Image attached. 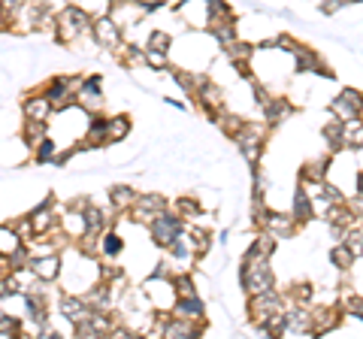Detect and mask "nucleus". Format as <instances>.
Instances as JSON below:
<instances>
[{
	"instance_id": "f257e3e1",
	"label": "nucleus",
	"mask_w": 363,
	"mask_h": 339,
	"mask_svg": "<svg viewBox=\"0 0 363 339\" xmlns=\"http://www.w3.org/2000/svg\"><path fill=\"white\" fill-rule=\"evenodd\" d=\"M272 257L267 255H257L252 245L248 252L242 255L240 261V288L245 294H260V291H269L276 288V273H272Z\"/></svg>"
},
{
	"instance_id": "f03ea898",
	"label": "nucleus",
	"mask_w": 363,
	"mask_h": 339,
	"mask_svg": "<svg viewBox=\"0 0 363 339\" xmlns=\"http://www.w3.org/2000/svg\"><path fill=\"white\" fill-rule=\"evenodd\" d=\"M91 16L85 6L79 4H67L61 6V13H55V40L73 46L82 37H91Z\"/></svg>"
},
{
	"instance_id": "7ed1b4c3",
	"label": "nucleus",
	"mask_w": 363,
	"mask_h": 339,
	"mask_svg": "<svg viewBox=\"0 0 363 339\" xmlns=\"http://www.w3.org/2000/svg\"><path fill=\"white\" fill-rule=\"evenodd\" d=\"M236 143V149L245 157V164L257 167L260 157H264V149H267V128L264 124H255V121H242V128L230 137Z\"/></svg>"
},
{
	"instance_id": "20e7f679",
	"label": "nucleus",
	"mask_w": 363,
	"mask_h": 339,
	"mask_svg": "<svg viewBox=\"0 0 363 339\" xmlns=\"http://www.w3.org/2000/svg\"><path fill=\"white\" fill-rule=\"evenodd\" d=\"M82 82V76H52L49 82L40 88V94L49 100L52 112H67L76 106V88Z\"/></svg>"
},
{
	"instance_id": "39448f33",
	"label": "nucleus",
	"mask_w": 363,
	"mask_h": 339,
	"mask_svg": "<svg viewBox=\"0 0 363 339\" xmlns=\"http://www.w3.org/2000/svg\"><path fill=\"white\" fill-rule=\"evenodd\" d=\"M145 228H149L152 243H155V245H157V248H161V252H164V248H167L169 243H173V240H176V236H179L182 230L188 228V221L182 218L176 209H169V206H167V209H161V212H157V216H155L149 224H145Z\"/></svg>"
},
{
	"instance_id": "423d86ee",
	"label": "nucleus",
	"mask_w": 363,
	"mask_h": 339,
	"mask_svg": "<svg viewBox=\"0 0 363 339\" xmlns=\"http://www.w3.org/2000/svg\"><path fill=\"white\" fill-rule=\"evenodd\" d=\"M285 309V294L279 288H269V291H260V294H248V318L255 321V327L264 324L269 315H276Z\"/></svg>"
},
{
	"instance_id": "0eeeda50",
	"label": "nucleus",
	"mask_w": 363,
	"mask_h": 339,
	"mask_svg": "<svg viewBox=\"0 0 363 339\" xmlns=\"http://www.w3.org/2000/svg\"><path fill=\"white\" fill-rule=\"evenodd\" d=\"M91 37H94V43L100 49L116 52V55L124 46V30L116 25V21H112L109 13H100V16L91 18Z\"/></svg>"
},
{
	"instance_id": "6e6552de",
	"label": "nucleus",
	"mask_w": 363,
	"mask_h": 339,
	"mask_svg": "<svg viewBox=\"0 0 363 339\" xmlns=\"http://www.w3.org/2000/svg\"><path fill=\"white\" fill-rule=\"evenodd\" d=\"M257 228L260 230H267L269 236H276V240H294L297 236V230H300V224L291 218V212H276V209H264L257 216Z\"/></svg>"
},
{
	"instance_id": "1a4fd4ad",
	"label": "nucleus",
	"mask_w": 363,
	"mask_h": 339,
	"mask_svg": "<svg viewBox=\"0 0 363 339\" xmlns=\"http://www.w3.org/2000/svg\"><path fill=\"white\" fill-rule=\"evenodd\" d=\"M106 104L104 97V79L100 76H82V82L76 88V109L82 112H100Z\"/></svg>"
},
{
	"instance_id": "9d476101",
	"label": "nucleus",
	"mask_w": 363,
	"mask_h": 339,
	"mask_svg": "<svg viewBox=\"0 0 363 339\" xmlns=\"http://www.w3.org/2000/svg\"><path fill=\"white\" fill-rule=\"evenodd\" d=\"M169 203H167V197L164 194H157V191H140L136 194V200H133V206L128 209V216L136 221V224H149L157 212L161 209H167Z\"/></svg>"
},
{
	"instance_id": "9b49d317",
	"label": "nucleus",
	"mask_w": 363,
	"mask_h": 339,
	"mask_svg": "<svg viewBox=\"0 0 363 339\" xmlns=\"http://www.w3.org/2000/svg\"><path fill=\"white\" fill-rule=\"evenodd\" d=\"M330 116L339 118V121H354V118H363V100H360V91L357 88H342L333 100H330Z\"/></svg>"
},
{
	"instance_id": "f8f14e48",
	"label": "nucleus",
	"mask_w": 363,
	"mask_h": 339,
	"mask_svg": "<svg viewBox=\"0 0 363 339\" xmlns=\"http://www.w3.org/2000/svg\"><path fill=\"white\" fill-rule=\"evenodd\" d=\"M309 318H312V333L324 336V333H333V330L342 327L345 312L339 309L336 303H330V306H312V303H309Z\"/></svg>"
},
{
	"instance_id": "ddd939ff",
	"label": "nucleus",
	"mask_w": 363,
	"mask_h": 339,
	"mask_svg": "<svg viewBox=\"0 0 363 339\" xmlns=\"http://www.w3.org/2000/svg\"><path fill=\"white\" fill-rule=\"evenodd\" d=\"M281 336H309L318 339L312 333V318H309V306L306 303H285V333Z\"/></svg>"
},
{
	"instance_id": "4468645a",
	"label": "nucleus",
	"mask_w": 363,
	"mask_h": 339,
	"mask_svg": "<svg viewBox=\"0 0 363 339\" xmlns=\"http://www.w3.org/2000/svg\"><path fill=\"white\" fill-rule=\"evenodd\" d=\"M55 306H58L61 318H64L67 324H70V327H76L79 321H85L88 315H91L88 300L82 297V294H73V291H64V294H58V300H55Z\"/></svg>"
},
{
	"instance_id": "2eb2a0df",
	"label": "nucleus",
	"mask_w": 363,
	"mask_h": 339,
	"mask_svg": "<svg viewBox=\"0 0 363 339\" xmlns=\"http://www.w3.org/2000/svg\"><path fill=\"white\" fill-rule=\"evenodd\" d=\"M169 315H179V318H188V321H206V300L200 294L176 297L173 306H169Z\"/></svg>"
},
{
	"instance_id": "dca6fc26",
	"label": "nucleus",
	"mask_w": 363,
	"mask_h": 339,
	"mask_svg": "<svg viewBox=\"0 0 363 339\" xmlns=\"http://www.w3.org/2000/svg\"><path fill=\"white\" fill-rule=\"evenodd\" d=\"M203 333V321H188L179 315H167L164 321V339H197Z\"/></svg>"
},
{
	"instance_id": "f3484780",
	"label": "nucleus",
	"mask_w": 363,
	"mask_h": 339,
	"mask_svg": "<svg viewBox=\"0 0 363 339\" xmlns=\"http://www.w3.org/2000/svg\"><path fill=\"white\" fill-rule=\"evenodd\" d=\"M30 269L33 276L45 285H55L61 279V252L58 255H43V257H30Z\"/></svg>"
},
{
	"instance_id": "a211bd4d",
	"label": "nucleus",
	"mask_w": 363,
	"mask_h": 339,
	"mask_svg": "<svg viewBox=\"0 0 363 339\" xmlns=\"http://www.w3.org/2000/svg\"><path fill=\"white\" fill-rule=\"evenodd\" d=\"M260 109H264V118H267L269 128H276V124H281L285 118L294 116V104H291L285 94H269L267 104L260 106Z\"/></svg>"
},
{
	"instance_id": "6ab92c4d",
	"label": "nucleus",
	"mask_w": 363,
	"mask_h": 339,
	"mask_svg": "<svg viewBox=\"0 0 363 339\" xmlns=\"http://www.w3.org/2000/svg\"><path fill=\"white\" fill-rule=\"evenodd\" d=\"M124 252V240L121 236L106 228V230H100L97 233V257H106V261H116V257Z\"/></svg>"
},
{
	"instance_id": "aec40b11",
	"label": "nucleus",
	"mask_w": 363,
	"mask_h": 339,
	"mask_svg": "<svg viewBox=\"0 0 363 339\" xmlns=\"http://www.w3.org/2000/svg\"><path fill=\"white\" fill-rule=\"evenodd\" d=\"M291 218L300 224H309L312 218H315V212H312V200H309V194H306V188L303 185H297V191H294V200H291Z\"/></svg>"
},
{
	"instance_id": "412c9836",
	"label": "nucleus",
	"mask_w": 363,
	"mask_h": 339,
	"mask_svg": "<svg viewBox=\"0 0 363 339\" xmlns=\"http://www.w3.org/2000/svg\"><path fill=\"white\" fill-rule=\"evenodd\" d=\"M327 176H330V152L315 157L309 164H303V170H300V182H324Z\"/></svg>"
},
{
	"instance_id": "4be33fe9",
	"label": "nucleus",
	"mask_w": 363,
	"mask_h": 339,
	"mask_svg": "<svg viewBox=\"0 0 363 339\" xmlns=\"http://www.w3.org/2000/svg\"><path fill=\"white\" fill-rule=\"evenodd\" d=\"M21 112H25V118H33V121H49L52 118V106L49 100H45L40 91L25 97V104H21Z\"/></svg>"
},
{
	"instance_id": "5701e85b",
	"label": "nucleus",
	"mask_w": 363,
	"mask_h": 339,
	"mask_svg": "<svg viewBox=\"0 0 363 339\" xmlns=\"http://www.w3.org/2000/svg\"><path fill=\"white\" fill-rule=\"evenodd\" d=\"M130 130H133L130 116H109L106 118V145L109 143H124L130 137Z\"/></svg>"
},
{
	"instance_id": "b1692460",
	"label": "nucleus",
	"mask_w": 363,
	"mask_h": 339,
	"mask_svg": "<svg viewBox=\"0 0 363 339\" xmlns=\"http://www.w3.org/2000/svg\"><path fill=\"white\" fill-rule=\"evenodd\" d=\"M140 191H133L130 185H116V188H109V206L118 212V216H128V209L133 206V200Z\"/></svg>"
},
{
	"instance_id": "393cba45",
	"label": "nucleus",
	"mask_w": 363,
	"mask_h": 339,
	"mask_svg": "<svg viewBox=\"0 0 363 339\" xmlns=\"http://www.w3.org/2000/svg\"><path fill=\"white\" fill-rule=\"evenodd\" d=\"M321 137L327 140V152H330V155H336V152H345L342 149V121H339V118H327V124H324V128H321Z\"/></svg>"
},
{
	"instance_id": "a878e982",
	"label": "nucleus",
	"mask_w": 363,
	"mask_h": 339,
	"mask_svg": "<svg viewBox=\"0 0 363 339\" xmlns=\"http://www.w3.org/2000/svg\"><path fill=\"white\" fill-rule=\"evenodd\" d=\"M224 52H227V58H230V64L240 70V67H248V61L255 58V46H248V43H242V40H233L230 46H224Z\"/></svg>"
},
{
	"instance_id": "bb28decb",
	"label": "nucleus",
	"mask_w": 363,
	"mask_h": 339,
	"mask_svg": "<svg viewBox=\"0 0 363 339\" xmlns=\"http://www.w3.org/2000/svg\"><path fill=\"white\" fill-rule=\"evenodd\" d=\"M357 261H360V257H357L354 252H351V248H348L345 243H336V245L330 248V264H333L336 269H342V273H348V269L354 267Z\"/></svg>"
},
{
	"instance_id": "cd10ccee",
	"label": "nucleus",
	"mask_w": 363,
	"mask_h": 339,
	"mask_svg": "<svg viewBox=\"0 0 363 339\" xmlns=\"http://www.w3.org/2000/svg\"><path fill=\"white\" fill-rule=\"evenodd\" d=\"M21 245H25V240L16 233L13 224H0V257H9Z\"/></svg>"
},
{
	"instance_id": "c85d7f7f",
	"label": "nucleus",
	"mask_w": 363,
	"mask_h": 339,
	"mask_svg": "<svg viewBox=\"0 0 363 339\" xmlns=\"http://www.w3.org/2000/svg\"><path fill=\"white\" fill-rule=\"evenodd\" d=\"M49 137V121H33V118H25V128H21V140H25L30 149L37 145L40 140Z\"/></svg>"
},
{
	"instance_id": "c756f323",
	"label": "nucleus",
	"mask_w": 363,
	"mask_h": 339,
	"mask_svg": "<svg viewBox=\"0 0 363 339\" xmlns=\"http://www.w3.org/2000/svg\"><path fill=\"white\" fill-rule=\"evenodd\" d=\"M281 294H285V303H306L309 306L315 297V288L309 282H297V285H291V291H281Z\"/></svg>"
},
{
	"instance_id": "7c9ffc66",
	"label": "nucleus",
	"mask_w": 363,
	"mask_h": 339,
	"mask_svg": "<svg viewBox=\"0 0 363 339\" xmlns=\"http://www.w3.org/2000/svg\"><path fill=\"white\" fill-rule=\"evenodd\" d=\"M143 64L149 67V70H169V52L164 49H143Z\"/></svg>"
},
{
	"instance_id": "2f4dec72",
	"label": "nucleus",
	"mask_w": 363,
	"mask_h": 339,
	"mask_svg": "<svg viewBox=\"0 0 363 339\" xmlns=\"http://www.w3.org/2000/svg\"><path fill=\"white\" fill-rule=\"evenodd\" d=\"M173 209H176V212H179V216H182V218H185V221H197V218L203 216L200 203H197L194 197H179Z\"/></svg>"
},
{
	"instance_id": "473e14b6",
	"label": "nucleus",
	"mask_w": 363,
	"mask_h": 339,
	"mask_svg": "<svg viewBox=\"0 0 363 339\" xmlns=\"http://www.w3.org/2000/svg\"><path fill=\"white\" fill-rule=\"evenodd\" d=\"M55 152H58V143H55L52 137H45V140H40L37 145H33V161L37 164H52Z\"/></svg>"
},
{
	"instance_id": "72a5a7b5",
	"label": "nucleus",
	"mask_w": 363,
	"mask_h": 339,
	"mask_svg": "<svg viewBox=\"0 0 363 339\" xmlns=\"http://www.w3.org/2000/svg\"><path fill=\"white\" fill-rule=\"evenodd\" d=\"M252 248H255L257 255L272 257V255H276V248H279V240H276V236H269L267 230H260V233L255 236V240H252Z\"/></svg>"
},
{
	"instance_id": "f704fd0d",
	"label": "nucleus",
	"mask_w": 363,
	"mask_h": 339,
	"mask_svg": "<svg viewBox=\"0 0 363 339\" xmlns=\"http://www.w3.org/2000/svg\"><path fill=\"white\" fill-rule=\"evenodd\" d=\"M169 43H173V37H169L167 30H152L145 49H164V52H169Z\"/></svg>"
},
{
	"instance_id": "c9c22d12",
	"label": "nucleus",
	"mask_w": 363,
	"mask_h": 339,
	"mask_svg": "<svg viewBox=\"0 0 363 339\" xmlns=\"http://www.w3.org/2000/svg\"><path fill=\"white\" fill-rule=\"evenodd\" d=\"M13 228H16V233H18L25 243H28V240H33V224H30V218H28V216H21L18 221H13Z\"/></svg>"
}]
</instances>
